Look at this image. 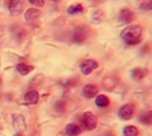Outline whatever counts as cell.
<instances>
[{"label": "cell", "mask_w": 152, "mask_h": 136, "mask_svg": "<svg viewBox=\"0 0 152 136\" xmlns=\"http://www.w3.org/2000/svg\"><path fill=\"white\" fill-rule=\"evenodd\" d=\"M67 12L69 15H77V14H82V12H84V6L79 3L77 4H73L71 5L68 9H67Z\"/></svg>", "instance_id": "obj_16"}, {"label": "cell", "mask_w": 152, "mask_h": 136, "mask_svg": "<svg viewBox=\"0 0 152 136\" xmlns=\"http://www.w3.org/2000/svg\"><path fill=\"white\" fill-rule=\"evenodd\" d=\"M99 95V88L94 84H88L83 88V96L85 98H93V97H96Z\"/></svg>", "instance_id": "obj_9"}, {"label": "cell", "mask_w": 152, "mask_h": 136, "mask_svg": "<svg viewBox=\"0 0 152 136\" xmlns=\"http://www.w3.org/2000/svg\"><path fill=\"white\" fill-rule=\"evenodd\" d=\"M14 136H22V134H21V132H16Z\"/></svg>", "instance_id": "obj_22"}, {"label": "cell", "mask_w": 152, "mask_h": 136, "mask_svg": "<svg viewBox=\"0 0 152 136\" xmlns=\"http://www.w3.org/2000/svg\"><path fill=\"white\" fill-rule=\"evenodd\" d=\"M9 10L12 16H18L23 10L22 0H10L9 1Z\"/></svg>", "instance_id": "obj_8"}, {"label": "cell", "mask_w": 152, "mask_h": 136, "mask_svg": "<svg viewBox=\"0 0 152 136\" xmlns=\"http://www.w3.org/2000/svg\"><path fill=\"white\" fill-rule=\"evenodd\" d=\"M12 127L15 128L17 132H22L26 130V120L22 114H14L12 116Z\"/></svg>", "instance_id": "obj_7"}, {"label": "cell", "mask_w": 152, "mask_h": 136, "mask_svg": "<svg viewBox=\"0 0 152 136\" xmlns=\"http://www.w3.org/2000/svg\"><path fill=\"white\" fill-rule=\"evenodd\" d=\"M104 17H105V14H104V11H101V10H96L94 14H93V22H95V23H100L101 21L104 20Z\"/></svg>", "instance_id": "obj_19"}, {"label": "cell", "mask_w": 152, "mask_h": 136, "mask_svg": "<svg viewBox=\"0 0 152 136\" xmlns=\"http://www.w3.org/2000/svg\"><path fill=\"white\" fill-rule=\"evenodd\" d=\"M65 134L67 136H79L82 134V128L74 123H69L65 128Z\"/></svg>", "instance_id": "obj_10"}, {"label": "cell", "mask_w": 152, "mask_h": 136, "mask_svg": "<svg viewBox=\"0 0 152 136\" xmlns=\"http://www.w3.org/2000/svg\"><path fill=\"white\" fill-rule=\"evenodd\" d=\"M38 100H39V94H38V91H35V90L28 91L26 94V96H24V102L27 105H35L38 102Z\"/></svg>", "instance_id": "obj_12"}, {"label": "cell", "mask_w": 152, "mask_h": 136, "mask_svg": "<svg viewBox=\"0 0 152 136\" xmlns=\"http://www.w3.org/2000/svg\"><path fill=\"white\" fill-rule=\"evenodd\" d=\"M139 121L145 125H151L152 124V112L151 111H145V112L140 113V116H139Z\"/></svg>", "instance_id": "obj_15"}, {"label": "cell", "mask_w": 152, "mask_h": 136, "mask_svg": "<svg viewBox=\"0 0 152 136\" xmlns=\"http://www.w3.org/2000/svg\"><path fill=\"white\" fill-rule=\"evenodd\" d=\"M123 136H139V129L134 125H126L123 129Z\"/></svg>", "instance_id": "obj_18"}, {"label": "cell", "mask_w": 152, "mask_h": 136, "mask_svg": "<svg viewBox=\"0 0 152 136\" xmlns=\"http://www.w3.org/2000/svg\"><path fill=\"white\" fill-rule=\"evenodd\" d=\"M95 105L99 108H105L110 105V98L106 95H97L95 97Z\"/></svg>", "instance_id": "obj_14"}, {"label": "cell", "mask_w": 152, "mask_h": 136, "mask_svg": "<svg viewBox=\"0 0 152 136\" xmlns=\"http://www.w3.org/2000/svg\"><path fill=\"white\" fill-rule=\"evenodd\" d=\"M89 34H90V29L89 27H85V26H78L75 27L72 34V40L77 44H82L84 41H86V39L89 38Z\"/></svg>", "instance_id": "obj_3"}, {"label": "cell", "mask_w": 152, "mask_h": 136, "mask_svg": "<svg viewBox=\"0 0 152 136\" xmlns=\"http://www.w3.org/2000/svg\"><path fill=\"white\" fill-rule=\"evenodd\" d=\"M80 124H82L83 129H85L88 131H93L97 127V118L91 112H85L80 117Z\"/></svg>", "instance_id": "obj_2"}, {"label": "cell", "mask_w": 152, "mask_h": 136, "mask_svg": "<svg viewBox=\"0 0 152 136\" xmlns=\"http://www.w3.org/2000/svg\"><path fill=\"white\" fill-rule=\"evenodd\" d=\"M142 27L139 24H130V26L125 27L122 33H121V38L122 40L129 46H134L141 43L142 38Z\"/></svg>", "instance_id": "obj_1"}, {"label": "cell", "mask_w": 152, "mask_h": 136, "mask_svg": "<svg viewBox=\"0 0 152 136\" xmlns=\"http://www.w3.org/2000/svg\"><path fill=\"white\" fill-rule=\"evenodd\" d=\"M135 20V14H134V11L128 9V7H124L119 12V21L124 24H129L132 23L133 21Z\"/></svg>", "instance_id": "obj_6"}, {"label": "cell", "mask_w": 152, "mask_h": 136, "mask_svg": "<svg viewBox=\"0 0 152 136\" xmlns=\"http://www.w3.org/2000/svg\"><path fill=\"white\" fill-rule=\"evenodd\" d=\"M40 11L37 10V9H28L24 14V18H26L28 22H32V21H35L37 18L40 17Z\"/></svg>", "instance_id": "obj_13"}, {"label": "cell", "mask_w": 152, "mask_h": 136, "mask_svg": "<svg viewBox=\"0 0 152 136\" xmlns=\"http://www.w3.org/2000/svg\"><path fill=\"white\" fill-rule=\"evenodd\" d=\"M130 74H132L133 79H135V80H142L147 76V71H146V68H142V67H136V68H134L130 72Z\"/></svg>", "instance_id": "obj_11"}, {"label": "cell", "mask_w": 152, "mask_h": 136, "mask_svg": "<svg viewBox=\"0 0 152 136\" xmlns=\"http://www.w3.org/2000/svg\"><path fill=\"white\" fill-rule=\"evenodd\" d=\"M28 1H29L32 5L37 6V7H42V6H44V4H45L44 0H28Z\"/></svg>", "instance_id": "obj_21"}, {"label": "cell", "mask_w": 152, "mask_h": 136, "mask_svg": "<svg viewBox=\"0 0 152 136\" xmlns=\"http://www.w3.org/2000/svg\"><path fill=\"white\" fill-rule=\"evenodd\" d=\"M135 112V106L133 103H125L118 109V117L121 120H129L133 118Z\"/></svg>", "instance_id": "obj_4"}, {"label": "cell", "mask_w": 152, "mask_h": 136, "mask_svg": "<svg viewBox=\"0 0 152 136\" xmlns=\"http://www.w3.org/2000/svg\"><path fill=\"white\" fill-rule=\"evenodd\" d=\"M140 9L141 10H145V11H152V0H148V1H145L140 5Z\"/></svg>", "instance_id": "obj_20"}, {"label": "cell", "mask_w": 152, "mask_h": 136, "mask_svg": "<svg viewBox=\"0 0 152 136\" xmlns=\"http://www.w3.org/2000/svg\"><path fill=\"white\" fill-rule=\"evenodd\" d=\"M97 67H99V63L95 60H84L83 62L79 65V69H80L82 74H84V76H89V74H91Z\"/></svg>", "instance_id": "obj_5"}, {"label": "cell", "mask_w": 152, "mask_h": 136, "mask_svg": "<svg viewBox=\"0 0 152 136\" xmlns=\"http://www.w3.org/2000/svg\"><path fill=\"white\" fill-rule=\"evenodd\" d=\"M51 1H57V0H51Z\"/></svg>", "instance_id": "obj_23"}, {"label": "cell", "mask_w": 152, "mask_h": 136, "mask_svg": "<svg viewBox=\"0 0 152 136\" xmlns=\"http://www.w3.org/2000/svg\"><path fill=\"white\" fill-rule=\"evenodd\" d=\"M111 136H112V135H111Z\"/></svg>", "instance_id": "obj_24"}, {"label": "cell", "mask_w": 152, "mask_h": 136, "mask_svg": "<svg viewBox=\"0 0 152 136\" xmlns=\"http://www.w3.org/2000/svg\"><path fill=\"white\" fill-rule=\"evenodd\" d=\"M16 68H17V72L20 74H22V76H27V74H29L33 71V67L27 63H18L16 66Z\"/></svg>", "instance_id": "obj_17"}]
</instances>
